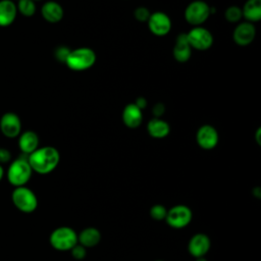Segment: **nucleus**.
I'll return each instance as SVG.
<instances>
[{
  "label": "nucleus",
  "instance_id": "nucleus-1",
  "mask_svg": "<svg viewBox=\"0 0 261 261\" xmlns=\"http://www.w3.org/2000/svg\"><path fill=\"white\" fill-rule=\"evenodd\" d=\"M60 155L57 149L51 146L38 148L28 155V161L32 170L39 174H48L58 165Z\"/></svg>",
  "mask_w": 261,
  "mask_h": 261
},
{
  "label": "nucleus",
  "instance_id": "nucleus-2",
  "mask_svg": "<svg viewBox=\"0 0 261 261\" xmlns=\"http://www.w3.org/2000/svg\"><path fill=\"white\" fill-rule=\"evenodd\" d=\"M32 173L33 170L28 158L19 157L9 164L6 171V178L11 186L16 188L25 186L31 179Z\"/></svg>",
  "mask_w": 261,
  "mask_h": 261
},
{
  "label": "nucleus",
  "instance_id": "nucleus-3",
  "mask_svg": "<svg viewBox=\"0 0 261 261\" xmlns=\"http://www.w3.org/2000/svg\"><path fill=\"white\" fill-rule=\"evenodd\" d=\"M11 201L15 208L23 213H32L38 207L36 194L28 187H16L11 193Z\"/></svg>",
  "mask_w": 261,
  "mask_h": 261
},
{
  "label": "nucleus",
  "instance_id": "nucleus-4",
  "mask_svg": "<svg viewBox=\"0 0 261 261\" xmlns=\"http://www.w3.org/2000/svg\"><path fill=\"white\" fill-rule=\"evenodd\" d=\"M95 52L88 47H82L70 51L65 63L70 69L80 71L90 68L95 63Z\"/></svg>",
  "mask_w": 261,
  "mask_h": 261
},
{
  "label": "nucleus",
  "instance_id": "nucleus-5",
  "mask_svg": "<svg viewBox=\"0 0 261 261\" xmlns=\"http://www.w3.org/2000/svg\"><path fill=\"white\" fill-rule=\"evenodd\" d=\"M49 242L54 249L58 251H67L77 244V234L68 226H60L51 232Z\"/></svg>",
  "mask_w": 261,
  "mask_h": 261
},
{
  "label": "nucleus",
  "instance_id": "nucleus-6",
  "mask_svg": "<svg viewBox=\"0 0 261 261\" xmlns=\"http://www.w3.org/2000/svg\"><path fill=\"white\" fill-rule=\"evenodd\" d=\"M210 7L204 1L197 0L191 2L185 10L186 20L194 25H198L206 21L210 14Z\"/></svg>",
  "mask_w": 261,
  "mask_h": 261
},
{
  "label": "nucleus",
  "instance_id": "nucleus-7",
  "mask_svg": "<svg viewBox=\"0 0 261 261\" xmlns=\"http://www.w3.org/2000/svg\"><path fill=\"white\" fill-rule=\"evenodd\" d=\"M188 42L192 48L197 50H207L213 44L212 34L205 28L196 27L187 34Z\"/></svg>",
  "mask_w": 261,
  "mask_h": 261
},
{
  "label": "nucleus",
  "instance_id": "nucleus-8",
  "mask_svg": "<svg viewBox=\"0 0 261 261\" xmlns=\"http://www.w3.org/2000/svg\"><path fill=\"white\" fill-rule=\"evenodd\" d=\"M165 219L171 227L181 228L191 222L192 211L188 206L176 205L167 211Z\"/></svg>",
  "mask_w": 261,
  "mask_h": 261
},
{
  "label": "nucleus",
  "instance_id": "nucleus-9",
  "mask_svg": "<svg viewBox=\"0 0 261 261\" xmlns=\"http://www.w3.org/2000/svg\"><path fill=\"white\" fill-rule=\"evenodd\" d=\"M0 130L6 138L13 139L20 135L21 121L17 114L6 112L0 118Z\"/></svg>",
  "mask_w": 261,
  "mask_h": 261
},
{
  "label": "nucleus",
  "instance_id": "nucleus-10",
  "mask_svg": "<svg viewBox=\"0 0 261 261\" xmlns=\"http://www.w3.org/2000/svg\"><path fill=\"white\" fill-rule=\"evenodd\" d=\"M147 22L150 31L156 36H165L171 29V20L169 16L161 11L150 14Z\"/></svg>",
  "mask_w": 261,
  "mask_h": 261
},
{
  "label": "nucleus",
  "instance_id": "nucleus-11",
  "mask_svg": "<svg viewBox=\"0 0 261 261\" xmlns=\"http://www.w3.org/2000/svg\"><path fill=\"white\" fill-rule=\"evenodd\" d=\"M196 139H197L198 145L201 148L205 150H210L217 145L218 134H217V130L212 125L205 124L198 129Z\"/></svg>",
  "mask_w": 261,
  "mask_h": 261
},
{
  "label": "nucleus",
  "instance_id": "nucleus-12",
  "mask_svg": "<svg viewBox=\"0 0 261 261\" xmlns=\"http://www.w3.org/2000/svg\"><path fill=\"white\" fill-rule=\"evenodd\" d=\"M256 30L252 22L245 21L241 22L233 31L232 38L233 41L240 46L249 45L255 38Z\"/></svg>",
  "mask_w": 261,
  "mask_h": 261
},
{
  "label": "nucleus",
  "instance_id": "nucleus-13",
  "mask_svg": "<svg viewBox=\"0 0 261 261\" xmlns=\"http://www.w3.org/2000/svg\"><path fill=\"white\" fill-rule=\"evenodd\" d=\"M210 249V240L204 233H197L192 237L189 242V252L192 256L199 258L204 255Z\"/></svg>",
  "mask_w": 261,
  "mask_h": 261
},
{
  "label": "nucleus",
  "instance_id": "nucleus-14",
  "mask_svg": "<svg viewBox=\"0 0 261 261\" xmlns=\"http://www.w3.org/2000/svg\"><path fill=\"white\" fill-rule=\"evenodd\" d=\"M122 120L129 128L138 127L143 120L142 109H140L135 103L127 104L122 111Z\"/></svg>",
  "mask_w": 261,
  "mask_h": 261
},
{
  "label": "nucleus",
  "instance_id": "nucleus-15",
  "mask_svg": "<svg viewBox=\"0 0 261 261\" xmlns=\"http://www.w3.org/2000/svg\"><path fill=\"white\" fill-rule=\"evenodd\" d=\"M17 14L16 4L12 0H0V27H9Z\"/></svg>",
  "mask_w": 261,
  "mask_h": 261
},
{
  "label": "nucleus",
  "instance_id": "nucleus-16",
  "mask_svg": "<svg viewBox=\"0 0 261 261\" xmlns=\"http://www.w3.org/2000/svg\"><path fill=\"white\" fill-rule=\"evenodd\" d=\"M18 148L23 154L30 155L39 148V137L33 130L23 132L18 136Z\"/></svg>",
  "mask_w": 261,
  "mask_h": 261
},
{
  "label": "nucleus",
  "instance_id": "nucleus-17",
  "mask_svg": "<svg viewBox=\"0 0 261 261\" xmlns=\"http://www.w3.org/2000/svg\"><path fill=\"white\" fill-rule=\"evenodd\" d=\"M192 53V47L190 46L187 38V34H180L177 36L175 45L173 48V56L178 62H186L190 59Z\"/></svg>",
  "mask_w": 261,
  "mask_h": 261
},
{
  "label": "nucleus",
  "instance_id": "nucleus-18",
  "mask_svg": "<svg viewBox=\"0 0 261 261\" xmlns=\"http://www.w3.org/2000/svg\"><path fill=\"white\" fill-rule=\"evenodd\" d=\"M42 16L45 20L51 23L58 22L63 17V9L61 5L55 1H48L41 8Z\"/></svg>",
  "mask_w": 261,
  "mask_h": 261
},
{
  "label": "nucleus",
  "instance_id": "nucleus-19",
  "mask_svg": "<svg viewBox=\"0 0 261 261\" xmlns=\"http://www.w3.org/2000/svg\"><path fill=\"white\" fill-rule=\"evenodd\" d=\"M147 129H148L149 135L156 139H162V138L166 137L170 132L169 124L165 120L160 119L159 117L152 118L148 122Z\"/></svg>",
  "mask_w": 261,
  "mask_h": 261
},
{
  "label": "nucleus",
  "instance_id": "nucleus-20",
  "mask_svg": "<svg viewBox=\"0 0 261 261\" xmlns=\"http://www.w3.org/2000/svg\"><path fill=\"white\" fill-rule=\"evenodd\" d=\"M100 239L101 233L97 228L87 227L77 236V243H80L85 248L95 247L100 242Z\"/></svg>",
  "mask_w": 261,
  "mask_h": 261
},
{
  "label": "nucleus",
  "instance_id": "nucleus-21",
  "mask_svg": "<svg viewBox=\"0 0 261 261\" xmlns=\"http://www.w3.org/2000/svg\"><path fill=\"white\" fill-rule=\"evenodd\" d=\"M243 16L249 21H258L261 18V0H248L242 9Z\"/></svg>",
  "mask_w": 261,
  "mask_h": 261
},
{
  "label": "nucleus",
  "instance_id": "nucleus-22",
  "mask_svg": "<svg viewBox=\"0 0 261 261\" xmlns=\"http://www.w3.org/2000/svg\"><path fill=\"white\" fill-rule=\"evenodd\" d=\"M16 8L17 12H20L23 16H32L36 12V4L33 0H18Z\"/></svg>",
  "mask_w": 261,
  "mask_h": 261
},
{
  "label": "nucleus",
  "instance_id": "nucleus-23",
  "mask_svg": "<svg viewBox=\"0 0 261 261\" xmlns=\"http://www.w3.org/2000/svg\"><path fill=\"white\" fill-rule=\"evenodd\" d=\"M225 18L230 22H237L243 17L242 9L237 6H230L225 10Z\"/></svg>",
  "mask_w": 261,
  "mask_h": 261
},
{
  "label": "nucleus",
  "instance_id": "nucleus-24",
  "mask_svg": "<svg viewBox=\"0 0 261 261\" xmlns=\"http://www.w3.org/2000/svg\"><path fill=\"white\" fill-rule=\"evenodd\" d=\"M166 213H167V210L164 206L162 205H154L151 210H150V215L153 219L155 220H162L166 217Z\"/></svg>",
  "mask_w": 261,
  "mask_h": 261
},
{
  "label": "nucleus",
  "instance_id": "nucleus-25",
  "mask_svg": "<svg viewBox=\"0 0 261 261\" xmlns=\"http://www.w3.org/2000/svg\"><path fill=\"white\" fill-rule=\"evenodd\" d=\"M71 251V255L73 258L77 259V260H81V259H84L86 257V248L84 246H82L81 244H76L74 247H72L70 249Z\"/></svg>",
  "mask_w": 261,
  "mask_h": 261
},
{
  "label": "nucleus",
  "instance_id": "nucleus-26",
  "mask_svg": "<svg viewBox=\"0 0 261 261\" xmlns=\"http://www.w3.org/2000/svg\"><path fill=\"white\" fill-rule=\"evenodd\" d=\"M135 17L139 21H148L150 17V12L146 7H138L135 10Z\"/></svg>",
  "mask_w": 261,
  "mask_h": 261
},
{
  "label": "nucleus",
  "instance_id": "nucleus-27",
  "mask_svg": "<svg viewBox=\"0 0 261 261\" xmlns=\"http://www.w3.org/2000/svg\"><path fill=\"white\" fill-rule=\"evenodd\" d=\"M69 52H70V50H69L68 48L61 46V47H58V48L56 49V51H55V56H56V58H57L59 61L65 62V61H66V58H67V56H68V54H69Z\"/></svg>",
  "mask_w": 261,
  "mask_h": 261
},
{
  "label": "nucleus",
  "instance_id": "nucleus-28",
  "mask_svg": "<svg viewBox=\"0 0 261 261\" xmlns=\"http://www.w3.org/2000/svg\"><path fill=\"white\" fill-rule=\"evenodd\" d=\"M11 160V153L8 149L0 147V164H5L10 162Z\"/></svg>",
  "mask_w": 261,
  "mask_h": 261
},
{
  "label": "nucleus",
  "instance_id": "nucleus-29",
  "mask_svg": "<svg viewBox=\"0 0 261 261\" xmlns=\"http://www.w3.org/2000/svg\"><path fill=\"white\" fill-rule=\"evenodd\" d=\"M153 113L156 115V117L162 115L164 113V105L162 103H157L153 108Z\"/></svg>",
  "mask_w": 261,
  "mask_h": 261
},
{
  "label": "nucleus",
  "instance_id": "nucleus-30",
  "mask_svg": "<svg viewBox=\"0 0 261 261\" xmlns=\"http://www.w3.org/2000/svg\"><path fill=\"white\" fill-rule=\"evenodd\" d=\"M140 109H143V108H145L146 107V105H147V101H146V99L145 98H143V97H139L138 99H137V101H136V103H135Z\"/></svg>",
  "mask_w": 261,
  "mask_h": 261
},
{
  "label": "nucleus",
  "instance_id": "nucleus-31",
  "mask_svg": "<svg viewBox=\"0 0 261 261\" xmlns=\"http://www.w3.org/2000/svg\"><path fill=\"white\" fill-rule=\"evenodd\" d=\"M3 176H4V168H3V166L0 164V181L3 179Z\"/></svg>",
  "mask_w": 261,
  "mask_h": 261
},
{
  "label": "nucleus",
  "instance_id": "nucleus-32",
  "mask_svg": "<svg viewBox=\"0 0 261 261\" xmlns=\"http://www.w3.org/2000/svg\"><path fill=\"white\" fill-rule=\"evenodd\" d=\"M256 136H257V138H258V139H257V142H258V144H260V140H259V136H260V128H258Z\"/></svg>",
  "mask_w": 261,
  "mask_h": 261
},
{
  "label": "nucleus",
  "instance_id": "nucleus-33",
  "mask_svg": "<svg viewBox=\"0 0 261 261\" xmlns=\"http://www.w3.org/2000/svg\"><path fill=\"white\" fill-rule=\"evenodd\" d=\"M196 261H206V259L204 257H199V258H197Z\"/></svg>",
  "mask_w": 261,
  "mask_h": 261
},
{
  "label": "nucleus",
  "instance_id": "nucleus-34",
  "mask_svg": "<svg viewBox=\"0 0 261 261\" xmlns=\"http://www.w3.org/2000/svg\"><path fill=\"white\" fill-rule=\"evenodd\" d=\"M33 1H40V0H33Z\"/></svg>",
  "mask_w": 261,
  "mask_h": 261
},
{
  "label": "nucleus",
  "instance_id": "nucleus-35",
  "mask_svg": "<svg viewBox=\"0 0 261 261\" xmlns=\"http://www.w3.org/2000/svg\"><path fill=\"white\" fill-rule=\"evenodd\" d=\"M156 261H163V260H156Z\"/></svg>",
  "mask_w": 261,
  "mask_h": 261
}]
</instances>
